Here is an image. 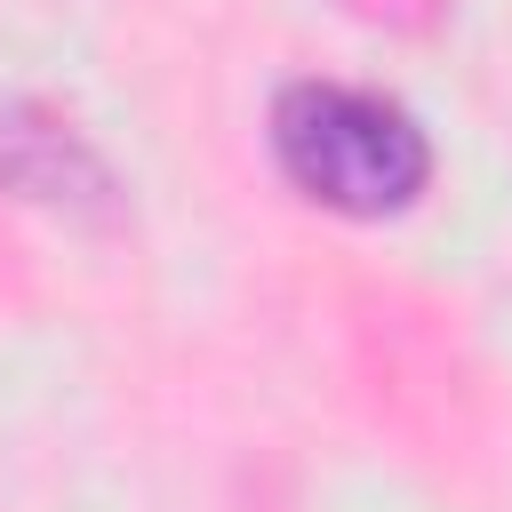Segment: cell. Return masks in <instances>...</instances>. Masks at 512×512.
Returning a JSON list of instances; mask_svg holds the SVG:
<instances>
[{"instance_id": "6da1fadb", "label": "cell", "mask_w": 512, "mask_h": 512, "mask_svg": "<svg viewBox=\"0 0 512 512\" xmlns=\"http://www.w3.org/2000/svg\"><path fill=\"white\" fill-rule=\"evenodd\" d=\"M272 160L280 176L344 216H392L424 192L432 176V144L424 128L368 96V88H336V80H296L272 104Z\"/></svg>"}, {"instance_id": "7a4b0ae2", "label": "cell", "mask_w": 512, "mask_h": 512, "mask_svg": "<svg viewBox=\"0 0 512 512\" xmlns=\"http://www.w3.org/2000/svg\"><path fill=\"white\" fill-rule=\"evenodd\" d=\"M0 184L8 192H32V200H104V168L72 144V128L56 120H32L24 104L0 112Z\"/></svg>"}]
</instances>
